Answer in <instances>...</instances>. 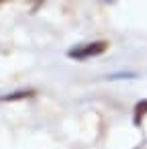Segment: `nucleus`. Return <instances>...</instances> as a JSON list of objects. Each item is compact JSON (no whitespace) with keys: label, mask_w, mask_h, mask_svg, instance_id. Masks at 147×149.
<instances>
[{"label":"nucleus","mask_w":147,"mask_h":149,"mask_svg":"<svg viewBox=\"0 0 147 149\" xmlns=\"http://www.w3.org/2000/svg\"><path fill=\"white\" fill-rule=\"evenodd\" d=\"M108 47L106 41H94V43H88V45H82V47H76L70 51V57L74 59H88V57H94V55H100L104 53Z\"/></svg>","instance_id":"1"},{"label":"nucleus","mask_w":147,"mask_h":149,"mask_svg":"<svg viewBox=\"0 0 147 149\" xmlns=\"http://www.w3.org/2000/svg\"><path fill=\"white\" fill-rule=\"evenodd\" d=\"M145 110H147V102H139V106H137V116H135V123H137V125L141 123V114H145Z\"/></svg>","instance_id":"2"},{"label":"nucleus","mask_w":147,"mask_h":149,"mask_svg":"<svg viewBox=\"0 0 147 149\" xmlns=\"http://www.w3.org/2000/svg\"><path fill=\"white\" fill-rule=\"evenodd\" d=\"M0 2H4V0H0Z\"/></svg>","instance_id":"3"}]
</instances>
